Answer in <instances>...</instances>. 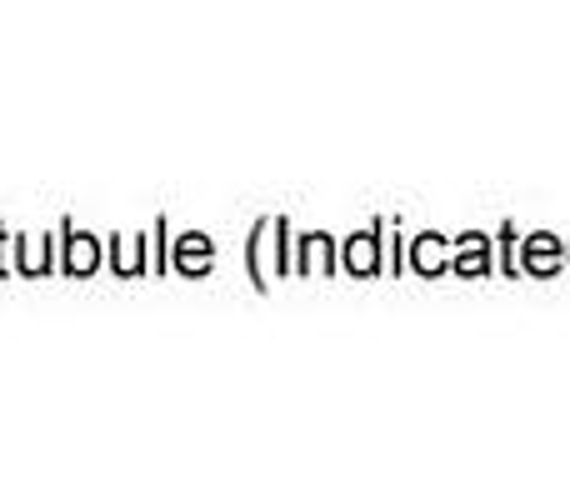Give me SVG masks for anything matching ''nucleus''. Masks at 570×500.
Listing matches in <instances>:
<instances>
[{
    "mask_svg": "<svg viewBox=\"0 0 570 500\" xmlns=\"http://www.w3.org/2000/svg\"><path fill=\"white\" fill-rule=\"evenodd\" d=\"M351 265H355V271H375V251H371V236H355V246H351Z\"/></svg>",
    "mask_w": 570,
    "mask_h": 500,
    "instance_id": "obj_1",
    "label": "nucleus"
}]
</instances>
